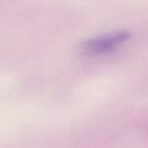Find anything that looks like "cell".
<instances>
[{"instance_id": "obj_1", "label": "cell", "mask_w": 148, "mask_h": 148, "mask_svg": "<svg viewBox=\"0 0 148 148\" xmlns=\"http://www.w3.org/2000/svg\"><path fill=\"white\" fill-rule=\"evenodd\" d=\"M131 38L129 31H118L87 40L84 44V50L91 55L109 53L124 44Z\"/></svg>"}]
</instances>
